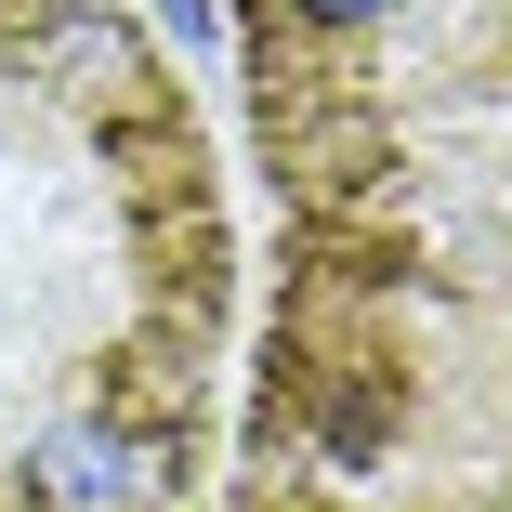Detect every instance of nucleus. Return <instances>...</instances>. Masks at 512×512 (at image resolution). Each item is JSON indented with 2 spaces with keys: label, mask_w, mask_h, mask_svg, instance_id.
<instances>
[{
  "label": "nucleus",
  "mask_w": 512,
  "mask_h": 512,
  "mask_svg": "<svg viewBox=\"0 0 512 512\" xmlns=\"http://www.w3.org/2000/svg\"><path fill=\"white\" fill-rule=\"evenodd\" d=\"M79 237L224 276L197 119L145 27L119 0H0V342L40 289L79 316Z\"/></svg>",
  "instance_id": "nucleus-1"
}]
</instances>
